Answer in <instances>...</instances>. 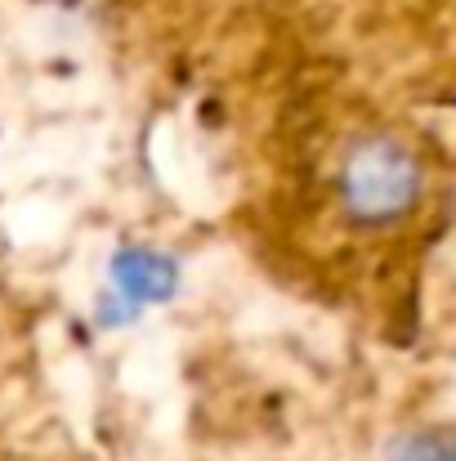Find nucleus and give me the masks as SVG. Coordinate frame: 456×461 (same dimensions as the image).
<instances>
[{
    "label": "nucleus",
    "mask_w": 456,
    "mask_h": 461,
    "mask_svg": "<svg viewBox=\"0 0 456 461\" xmlns=\"http://www.w3.org/2000/svg\"><path fill=\"white\" fill-rule=\"evenodd\" d=\"M340 206L353 224H394L398 215L412 211L416 193H421V166L412 153L385 135L353 144L340 179H335Z\"/></svg>",
    "instance_id": "1"
},
{
    "label": "nucleus",
    "mask_w": 456,
    "mask_h": 461,
    "mask_svg": "<svg viewBox=\"0 0 456 461\" xmlns=\"http://www.w3.org/2000/svg\"><path fill=\"white\" fill-rule=\"evenodd\" d=\"M174 287H179V265L148 251V247H126L112 260V292L130 313L152 305V301H170Z\"/></svg>",
    "instance_id": "2"
},
{
    "label": "nucleus",
    "mask_w": 456,
    "mask_h": 461,
    "mask_svg": "<svg viewBox=\"0 0 456 461\" xmlns=\"http://www.w3.org/2000/svg\"><path fill=\"white\" fill-rule=\"evenodd\" d=\"M389 461H456V435H439V430L398 435L389 444Z\"/></svg>",
    "instance_id": "3"
}]
</instances>
